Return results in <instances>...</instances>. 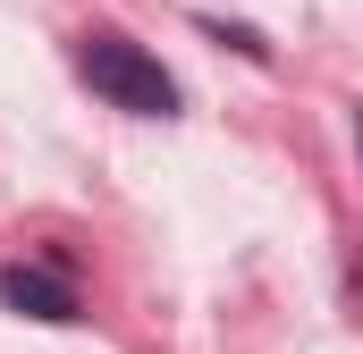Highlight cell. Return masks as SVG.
Returning a JSON list of instances; mask_svg holds the SVG:
<instances>
[{"instance_id":"1","label":"cell","mask_w":363,"mask_h":354,"mask_svg":"<svg viewBox=\"0 0 363 354\" xmlns=\"http://www.w3.org/2000/svg\"><path fill=\"white\" fill-rule=\"evenodd\" d=\"M77 76L110 110H127V118H178V76L144 42H127V34H85L77 42Z\"/></svg>"},{"instance_id":"2","label":"cell","mask_w":363,"mask_h":354,"mask_svg":"<svg viewBox=\"0 0 363 354\" xmlns=\"http://www.w3.org/2000/svg\"><path fill=\"white\" fill-rule=\"evenodd\" d=\"M0 312H17V321H51V329H68V321H85V295L60 278V270H34V262H9L0 270Z\"/></svg>"},{"instance_id":"3","label":"cell","mask_w":363,"mask_h":354,"mask_svg":"<svg viewBox=\"0 0 363 354\" xmlns=\"http://www.w3.org/2000/svg\"><path fill=\"white\" fill-rule=\"evenodd\" d=\"M194 25H203V34H211V42H237V51H245V59H271V42H262V34H254V25H228V17H194Z\"/></svg>"},{"instance_id":"4","label":"cell","mask_w":363,"mask_h":354,"mask_svg":"<svg viewBox=\"0 0 363 354\" xmlns=\"http://www.w3.org/2000/svg\"><path fill=\"white\" fill-rule=\"evenodd\" d=\"M355 152H363V110H355Z\"/></svg>"}]
</instances>
